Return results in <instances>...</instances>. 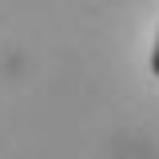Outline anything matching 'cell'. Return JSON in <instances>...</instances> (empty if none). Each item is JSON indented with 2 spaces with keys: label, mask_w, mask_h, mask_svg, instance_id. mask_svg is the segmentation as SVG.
Returning a JSON list of instances; mask_svg holds the SVG:
<instances>
[{
  "label": "cell",
  "mask_w": 159,
  "mask_h": 159,
  "mask_svg": "<svg viewBox=\"0 0 159 159\" xmlns=\"http://www.w3.org/2000/svg\"><path fill=\"white\" fill-rule=\"evenodd\" d=\"M151 72H155V80H159V32H155V48H151Z\"/></svg>",
  "instance_id": "1"
}]
</instances>
